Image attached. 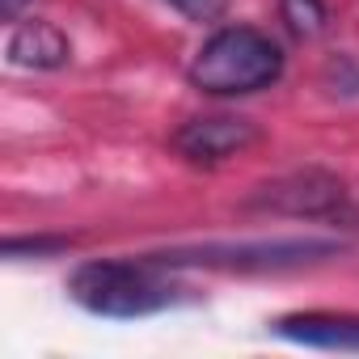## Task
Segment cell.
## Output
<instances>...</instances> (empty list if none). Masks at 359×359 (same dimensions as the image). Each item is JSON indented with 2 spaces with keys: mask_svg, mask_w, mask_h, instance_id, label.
Returning <instances> with one entry per match:
<instances>
[{
  "mask_svg": "<svg viewBox=\"0 0 359 359\" xmlns=\"http://www.w3.org/2000/svg\"><path fill=\"white\" fill-rule=\"evenodd\" d=\"M250 203L262 212H279V216H330L346 203V187L334 173L300 169V173L279 177V182L258 187V195Z\"/></svg>",
  "mask_w": 359,
  "mask_h": 359,
  "instance_id": "obj_4",
  "label": "cell"
},
{
  "mask_svg": "<svg viewBox=\"0 0 359 359\" xmlns=\"http://www.w3.org/2000/svg\"><path fill=\"white\" fill-rule=\"evenodd\" d=\"M279 13L296 39H317L325 30V5L321 0H279Z\"/></svg>",
  "mask_w": 359,
  "mask_h": 359,
  "instance_id": "obj_8",
  "label": "cell"
},
{
  "mask_svg": "<svg viewBox=\"0 0 359 359\" xmlns=\"http://www.w3.org/2000/svg\"><path fill=\"white\" fill-rule=\"evenodd\" d=\"M338 254V241H258V245H199V250H173V254H156L169 266H296V262H313Z\"/></svg>",
  "mask_w": 359,
  "mask_h": 359,
  "instance_id": "obj_3",
  "label": "cell"
},
{
  "mask_svg": "<svg viewBox=\"0 0 359 359\" xmlns=\"http://www.w3.org/2000/svg\"><path fill=\"white\" fill-rule=\"evenodd\" d=\"M68 60H72V43L51 22H26L9 39V64H18V68L47 72V68H64Z\"/></svg>",
  "mask_w": 359,
  "mask_h": 359,
  "instance_id": "obj_7",
  "label": "cell"
},
{
  "mask_svg": "<svg viewBox=\"0 0 359 359\" xmlns=\"http://www.w3.org/2000/svg\"><path fill=\"white\" fill-rule=\"evenodd\" d=\"M165 5L177 9L182 18H191V22H216L229 9V0H165Z\"/></svg>",
  "mask_w": 359,
  "mask_h": 359,
  "instance_id": "obj_9",
  "label": "cell"
},
{
  "mask_svg": "<svg viewBox=\"0 0 359 359\" xmlns=\"http://www.w3.org/2000/svg\"><path fill=\"white\" fill-rule=\"evenodd\" d=\"M258 140V127L237 114H212V118H191L173 135V148L191 165H220L237 152H245Z\"/></svg>",
  "mask_w": 359,
  "mask_h": 359,
  "instance_id": "obj_5",
  "label": "cell"
},
{
  "mask_svg": "<svg viewBox=\"0 0 359 359\" xmlns=\"http://www.w3.org/2000/svg\"><path fill=\"white\" fill-rule=\"evenodd\" d=\"M279 338L317 346V351H359V317L355 313H292L271 325Z\"/></svg>",
  "mask_w": 359,
  "mask_h": 359,
  "instance_id": "obj_6",
  "label": "cell"
},
{
  "mask_svg": "<svg viewBox=\"0 0 359 359\" xmlns=\"http://www.w3.org/2000/svg\"><path fill=\"white\" fill-rule=\"evenodd\" d=\"M187 76L199 93L245 97V93L271 89L283 76V51L271 34L254 26H224L199 47Z\"/></svg>",
  "mask_w": 359,
  "mask_h": 359,
  "instance_id": "obj_2",
  "label": "cell"
},
{
  "mask_svg": "<svg viewBox=\"0 0 359 359\" xmlns=\"http://www.w3.org/2000/svg\"><path fill=\"white\" fill-rule=\"evenodd\" d=\"M173 266L152 258H97V262H81L72 271V300L93 313V317H110V321H135V317H152L165 313L173 304H182V287L169 275Z\"/></svg>",
  "mask_w": 359,
  "mask_h": 359,
  "instance_id": "obj_1",
  "label": "cell"
},
{
  "mask_svg": "<svg viewBox=\"0 0 359 359\" xmlns=\"http://www.w3.org/2000/svg\"><path fill=\"white\" fill-rule=\"evenodd\" d=\"M22 9H26V0H0V13H5V22H18Z\"/></svg>",
  "mask_w": 359,
  "mask_h": 359,
  "instance_id": "obj_10",
  "label": "cell"
}]
</instances>
